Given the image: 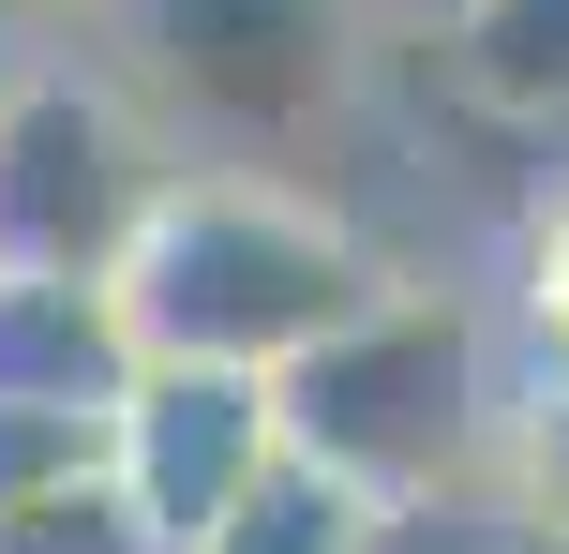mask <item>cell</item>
Returning a JSON list of instances; mask_svg holds the SVG:
<instances>
[{
  "instance_id": "obj_12",
  "label": "cell",
  "mask_w": 569,
  "mask_h": 554,
  "mask_svg": "<svg viewBox=\"0 0 569 554\" xmlns=\"http://www.w3.org/2000/svg\"><path fill=\"white\" fill-rule=\"evenodd\" d=\"M360 554H495V540H480V495H435V510H375Z\"/></svg>"
},
{
  "instance_id": "obj_6",
  "label": "cell",
  "mask_w": 569,
  "mask_h": 554,
  "mask_svg": "<svg viewBox=\"0 0 569 554\" xmlns=\"http://www.w3.org/2000/svg\"><path fill=\"white\" fill-rule=\"evenodd\" d=\"M120 390H136L120 285L0 270V405H30V420H120Z\"/></svg>"
},
{
  "instance_id": "obj_3",
  "label": "cell",
  "mask_w": 569,
  "mask_h": 554,
  "mask_svg": "<svg viewBox=\"0 0 569 554\" xmlns=\"http://www.w3.org/2000/svg\"><path fill=\"white\" fill-rule=\"evenodd\" d=\"M166 150L76 60H16L0 75V270H60V285H120L150 195H166Z\"/></svg>"
},
{
  "instance_id": "obj_9",
  "label": "cell",
  "mask_w": 569,
  "mask_h": 554,
  "mask_svg": "<svg viewBox=\"0 0 569 554\" xmlns=\"http://www.w3.org/2000/svg\"><path fill=\"white\" fill-rule=\"evenodd\" d=\"M360 525H375V495H345L330 465H300V450H284L256 495H240L210 540H180V554H360Z\"/></svg>"
},
{
  "instance_id": "obj_1",
  "label": "cell",
  "mask_w": 569,
  "mask_h": 554,
  "mask_svg": "<svg viewBox=\"0 0 569 554\" xmlns=\"http://www.w3.org/2000/svg\"><path fill=\"white\" fill-rule=\"evenodd\" d=\"M360 300H390L360 225L300 195L270 165H180L150 195L136 255H120V330L136 360H196V375H284L315 360Z\"/></svg>"
},
{
  "instance_id": "obj_2",
  "label": "cell",
  "mask_w": 569,
  "mask_h": 554,
  "mask_svg": "<svg viewBox=\"0 0 569 554\" xmlns=\"http://www.w3.org/2000/svg\"><path fill=\"white\" fill-rule=\"evenodd\" d=\"M270 405H284V450H300V465H330L345 495H375V510H435V495H480L510 375H495L480 300H450V285H390V300H360L315 360H284Z\"/></svg>"
},
{
  "instance_id": "obj_13",
  "label": "cell",
  "mask_w": 569,
  "mask_h": 554,
  "mask_svg": "<svg viewBox=\"0 0 569 554\" xmlns=\"http://www.w3.org/2000/svg\"><path fill=\"white\" fill-rule=\"evenodd\" d=\"M360 16H420V30H450V16H465V0H360Z\"/></svg>"
},
{
  "instance_id": "obj_14",
  "label": "cell",
  "mask_w": 569,
  "mask_h": 554,
  "mask_svg": "<svg viewBox=\"0 0 569 554\" xmlns=\"http://www.w3.org/2000/svg\"><path fill=\"white\" fill-rule=\"evenodd\" d=\"M60 16V0H0V46H30V30H46Z\"/></svg>"
},
{
  "instance_id": "obj_5",
  "label": "cell",
  "mask_w": 569,
  "mask_h": 554,
  "mask_svg": "<svg viewBox=\"0 0 569 554\" xmlns=\"http://www.w3.org/2000/svg\"><path fill=\"white\" fill-rule=\"evenodd\" d=\"M106 465H120V495L150 510V540H210L240 495L284 465V405H270V375H196V360H136V390H120V420H106Z\"/></svg>"
},
{
  "instance_id": "obj_11",
  "label": "cell",
  "mask_w": 569,
  "mask_h": 554,
  "mask_svg": "<svg viewBox=\"0 0 569 554\" xmlns=\"http://www.w3.org/2000/svg\"><path fill=\"white\" fill-rule=\"evenodd\" d=\"M510 345H525V375L569 390V180L525 210V240H510Z\"/></svg>"
},
{
  "instance_id": "obj_7",
  "label": "cell",
  "mask_w": 569,
  "mask_h": 554,
  "mask_svg": "<svg viewBox=\"0 0 569 554\" xmlns=\"http://www.w3.org/2000/svg\"><path fill=\"white\" fill-rule=\"evenodd\" d=\"M450 60H465L480 105L569 120V0H465V16H450Z\"/></svg>"
},
{
  "instance_id": "obj_10",
  "label": "cell",
  "mask_w": 569,
  "mask_h": 554,
  "mask_svg": "<svg viewBox=\"0 0 569 554\" xmlns=\"http://www.w3.org/2000/svg\"><path fill=\"white\" fill-rule=\"evenodd\" d=\"M0 554H166V540L120 495V465H76V480H46V495L0 510Z\"/></svg>"
},
{
  "instance_id": "obj_8",
  "label": "cell",
  "mask_w": 569,
  "mask_h": 554,
  "mask_svg": "<svg viewBox=\"0 0 569 554\" xmlns=\"http://www.w3.org/2000/svg\"><path fill=\"white\" fill-rule=\"evenodd\" d=\"M480 510H495V525H525L540 554H569V390H555V375H525L510 405H495Z\"/></svg>"
},
{
  "instance_id": "obj_4",
  "label": "cell",
  "mask_w": 569,
  "mask_h": 554,
  "mask_svg": "<svg viewBox=\"0 0 569 554\" xmlns=\"http://www.w3.org/2000/svg\"><path fill=\"white\" fill-rule=\"evenodd\" d=\"M360 0H136L150 90H180L196 135H226V165H270L360 75Z\"/></svg>"
}]
</instances>
